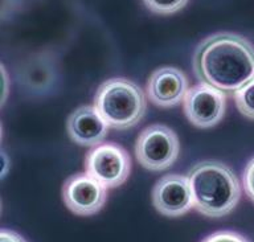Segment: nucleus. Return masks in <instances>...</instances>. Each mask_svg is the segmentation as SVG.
<instances>
[{
  "instance_id": "obj_1",
  "label": "nucleus",
  "mask_w": 254,
  "mask_h": 242,
  "mask_svg": "<svg viewBox=\"0 0 254 242\" xmlns=\"http://www.w3.org/2000/svg\"><path fill=\"white\" fill-rule=\"evenodd\" d=\"M193 73L200 82L234 94L254 78V44L233 32L208 36L193 53Z\"/></svg>"
},
{
  "instance_id": "obj_2",
  "label": "nucleus",
  "mask_w": 254,
  "mask_h": 242,
  "mask_svg": "<svg viewBox=\"0 0 254 242\" xmlns=\"http://www.w3.org/2000/svg\"><path fill=\"white\" fill-rule=\"evenodd\" d=\"M187 176L190 178L194 209L206 217H224L233 212L241 200V182L225 163L198 162Z\"/></svg>"
},
{
  "instance_id": "obj_3",
  "label": "nucleus",
  "mask_w": 254,
  "mask_h": 242,
  "mask_svg": "<svg viewBox=\"0 0 254 242\" xmlns=\"http://www.w3.org/2000/svg\"><path fill=\"white\" fill-rule=\"evenodd\" d=\"M94 106L107 126L127 130L136 126L146 115L147 95L138 83L127 78H110L99 85Z\"/></svg>"
},
{
  "instance_id": "obj_4",
  "label": "nucleus",
  "mask_w": 254,
  "mask_h": 242,
  "mask_svg": "<svg viewBox=\"0 0 254 242\" xmlns=\"http://www.w3.org/2000/svg\"><path fill=\"white\" fill-rule=\"evenodd\" d=\"M180 155L178 134L166 124H151L140 131L135 142V156L143 168L152 172L168 170Z\"/></svg>"
},
{
  "instance_id": "obj_5",
  "label": "nucleus",
  "mask_w": 254,
  "mask_h": 242,
  "mask_svg": "<svg viewBox=\"0 0 254 242\" xmlns=\"http://www.w3.org/2000/svg\"><path fill=\"white\" fill-rule=\"evenodd\" d=\"M85 171L107 189L117 188L130 176V154L118 143H101L86 154Z\"/></svg>"
},
{
  "instance_id": "obj_6",
  "label": "nucleus",
  "mask_w": 254,
  "mask_h": 242,
  "mask_svg": "<svg viewBox=\"0 0 254 242\" xmlns=\"http://www.w3.org/2000/svg\"><path fill=\"white\" fill-rule=\"evenodd\" d=\"M183 107L187 119L198 128H210L221 122L226 110V94L208 83L190 87Z\"/></svg>"
},
{
  "instance_id": "obj_7",
  "label": "nucleus",
  "mask_w": 254,
  "mask_h": 242,
  "mask_svg": "<svg viewBox=\"0 0 254 242\" xmlns=\"http://www.w3.org/2000/svg\"><path fill=\"white\" fill-rule=\"evenodd\" d=\"M64 204L77 216H93L107 201V188L86 172L69 176L63 185Z\"/></svg>"
},
{
  "instance_id": "obj_8",
  "label": "nucleus",
  "mask_w": 254,
  "mask_h": 242,
  "mask_svg": "<svg viewBox=\"0 0 254 242\" xmlns=\"http://www.w3.org/2000/svg\"><path fill=\"white\" fill-rule=\"evenodd\" d=\"M152 205L166 217H180L194 208L190 178L186 175H164L155 182L152 192Z\"/></svg>"
},
{
  "instance_id": "obj_9",
  "label": "nucleus",
  "mask_w": 254,
  "mask_h": 242,
  "mask_svg": "<svg viewBox=\"0 0 254 242\" xmlns=\"http://www.w3.org/2000/svg\"><path fill=\"white\" fill-rule=\"evenodd\" d=\"M188 90V77L174 66H162L154 70L146 85L147 98L159 107L176 106L184 101Z\"/></svg>"
},
{
  "instance_id": "obj_10",
  "label": "nucleus",
  "mask_w": 254,
  "mask_h": 242,
  "mask_svg": "<svg viewBox=\"0 0 254 242\" xmlns=\"http://www.w3.org/2000/svg\"><path fill=\"white\" fill-rule=\"evenodd\" d=\"M66 130L70 139L79 146L95 147L103 143L109 134L106 121L95 106L77 107L67 118Z\"/></svg>"
},
{
  "instance_id": "obj_11",
  "label": "nucleus",
  "mask_w": 254,
  "mask_h": 242,
  "mask_svg": "<svg viewBox=\"0 0 254 242\" xmlns=\"http://www.w3.org/2000/svg\"><path fill=\"white\" fill-rule=\"evenodd\" d=\"M238 111L245 118L254 121V78L233 94Z\"/></svg>"
},
{
  "instance_id": "obj_12",
  "label": "nucleus",
  "mask_w": 254,
  "mask_h": 242,
  "mask_svg": "<svg viewBox=\"0 0 254 242\" xmlns=\"http://www.w3.org/2000/svg\"><path fill=\"white\" fill-rule=\"evenodd\" d=\"M148 11L155 15L170 16L182 11L190 0H142Z\"/></svg>"
},
{
  "instance_id": "obj_13",
  "label": "nucleus",
  "mask_w": 254,
  "mask_h": 242,
  "mask_svg": "<svg viewBox=\"0 0 254 242\" xmlns=\"http://www.w3.org/2000/svg\"><path fill=\"white\" fill-rule=\"evenodd\" d=\"M201 242H250L246 237L232 230H220L205 237Z\"/></svg>"
},
{
  "instance_id": "obj_14",
  "label": "nucleus",
  "mask_w": 254,
  "mask_h": 242,
  "mask_svg": "<svg viewBox=\"0 0 254 242\" xmlns=\"http://www.w3.org/2000/svg\"><path fill=\"white\" fill-rule=\"evenodd\" d=\"M242 186L246 196L254 202V156L250 159L242 172Z\"/></svg>"
},
{
  "instance_id": "obj_15",
  "label": "nucleus",
  "mask_w": 254,
  "mask_h": 242,
  "mask_svg": "<svg viewBox=\"0 0 254 242\" xmlns=\"http://www.w3.org/2000/svg\"><path fill=\"white\" fill-rule=\"evenodd\" d=\"M0 242H27V240L13 230L1 229L0 230Z\"/></svg>"
}]
</instances>
